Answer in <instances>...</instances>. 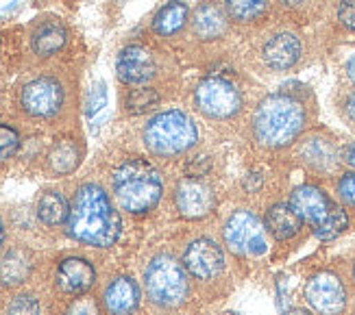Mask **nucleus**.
<instances>
[{
    "label": "nucleus",
    "mask_w": 355,
    "mask_h": 315,
    "mask_svg": "<svg viewBox=\"0 0 355 315\" xmlns=\"http://www.w3.org/2000/svg\"><path fill=\"white\" fill-rule=\"evenodd\" d=\"M120 231V215L101 185L85 183L76 189L68 215V235L72 240L94 248H110L118 242Z\"/></svg>",
    "instance_id": "nucleus-1"
},
{
    "label": "nucleus",
    "mask_w": 355,
    "mask_h": 315,
    "mask_svg": "<svg viewBox=\"0 0 355 315\" xmlns=\"http://www.w3.org/2000/svg\"><path fill=\"white\" fill-rule=\"evenodd\" d=\"M307 124L305 107L290 93H270L253 114L251 129L259 146L277 150L295 141Z\"/></svg>",
    "instance_id": "nucleus-2"
},
{
    "label": "nucleus",
    "mask_w": 355,
    "mask_h": 315,
    "mask_svg": "<svg viewBox=\"0 0 355 315\" xmlns=\"http://www.w3.org/2000/svg\"><path fill=\"white\" fill-rule=\"evenodd\" d=\"M112 187L118 207L131 215L153 211L164 192L159 170L144 159H137V156L122 161L114 170Z\"/></svg>",
    "instance_id": "nucleus-3"
},
{
    "label": "nucleus",
    "mask_w": 355,
    "mask_h": 315,
    "mask_svg": "<svg viewBox=\"0 0 355 315\" xmlns=\"http://www.w3.org/2000/svg\"><path fill=\"white\" fill-rule=\"evenodd\" d=\"M142 139L150 154L171 159V156L185 154L196 146L198 129L194 120L181 109H168L146 122Z\"/></svg>",
    "instance_id": "nucleus-4"
},
{
    "label": "nucleus",
    "mask_w": 355,
    "mask_h": 315,
    "mask_svg": "<svg viewBox=\"0 0 355 315\" xmlns=\"http://www.w3.org/2000/svg\"><path fill=\"white\" fill-rule=\"evenodd\" d=\"M144 289L155 307L177 309L190 296V274L171 252H159L144 270Z\"/></svg>",
    "instance_id": "nucleus-5"
},
{
    "label": "nucleus",
    "mask_w": 355,
    "mask_h": 315,
    "mask_svg": "<svg viewBox=\"0 0 355 315\" xmlns=\"http://www.w3.org/2000/svg\"><path fill=\"white\" fill-rule=\"evenodd\" d=\"M240 89L223 76L203 78L194 89V105L209 120H231L242 111Z\"/></svg>",
    "instance_id": "nucleus-6"
},
{
    "label": "nucleus",
    "mask_w": 355,
    "mask_h": 315,
    "mask_svg": "<svg viewBox=\"0 0 355 315\" xmlns=\"http://www.w3.org/2000/svg\"><path fill=\"white\" fill-rule=\"evenodd\" d=\"M223 237L225 246L240 257H259L268 248L264 226H261L257 215L249 209H236L227 217Z\"/></svg>",
    "instance_id": "nucleus-7"
},
{
    "label": "nucleus",
    "mask_w": 355,
    "mask_h": 315,
    "mask_svg": "<svg viewBox=\"0 0 355 315\" xmlns=\"http://www.w3.org/2000/svg\"><path fill=\"white\" fill-rule=\"evenodd\" d=\"M20 107L31 118H55L64 107V87L53 76H37L22 87Z\"/></svg>",
    "instance_id": "nucleus-8"
},
{
    "label": "nucleus",
    "mask_w": 355,
    "mask_h": 315,
    "mask_svg": "<svg viewBox=\"0 0 355 315\" xmlns=\"http://www.w3.org/2000/svg\"><path fill=\"white\" fill-rule=\"evenodd\" d=\"M183 267L196 280H216L225 272V252L209 237L190 242L181 257Z\"/></svg>",
    "instance_id": "nucleus-9"
},
{
    "label": "nucleus",
    "mask_w": 355,
    "mask_h": 315,
    "mask_svg": "<svg viewBox=\"0 0 355 315\" xmlns=\"http://www.w3.org/2000/svg\"><path fill=\"white\" fill-rule=\"evenodd\" d=\"M305 300L318 315H340L347 309V289L334 272H318L307 280Z\"/></svg>",
    "instance_id": "nucleus-10"
},
{
    "label": "nucleus",
    "mask_w": 355,
    "mask_h": 315,
    "mask_svg": "<svg viewBox=\"0 0 355 315\" xmlns=\"http://www.w3.org/2000/svg\"><path fill=\"white\" fill-rule=\"evenodd\" d=\"M159 72L157 57L142 44H131L122 48L116 61V74L125 85H146Z\"/></svg>",
    "instance_id": "nucleus-11"
},
{
    "label": "nucleus",
    "mask_w": 355,
    "mask_h": 315,
    "mask_svg": "<svg viewBox=\"0 0 355 315\" xmlns=\"http://www.w3.org/2000/svg\"><path fill=\"white\" fill-rule=\"evenodd\" d=\"M175 202L183 217L198 219L214 211V189L200 179H183L175 189Z\"/></svg>",
    "instance_id": "nucleus-12"
},
{
    "label": "nucleus",
    "mask_w": 355,
    "mask_h": 315,
    "mask_svg": "<svg viewBox=\"0 0 355 315\" xmlns=\"http://www.w3.org/2000/svg\"><path fill=\"white\" fill-rule=\"evenodd\" d=\"M290 207L297 211V215L303 219V222L312 224L316 228L329 217L336 204L327 198V194L322 192L320 187L301 185L290 194Z\"/></svg>",
    "instance_id": "nucleus-13"
},
{
    "label": "nucleus",
    "mask_w": 355,
    "mask_h": 315,
    "mask_svg": "<svg viewBox=\"0 0 355 315\" xmlns=\"http://www.w3.org/2000/svg\"><path fill=\"white\" fill-rule=\"evenodd\" d=\"M301 39L290 33V30H279V33L270 35L264 46H261V59H264L266 68L275 72H284L297 66L301 59Z\"/></svg>",
    "instance_id": "nucleus-14"
},
{
    "label": "nucleus",
    "mask_w": 355,
    "mask_h": 315,
    "mask_svg": "<svg viewBox=\"0 0 355 315\" xmlns=\"http://www.w3.org/2000/svg\"><path fill=\"white\" fill-rule=\"evenodd\" d=\"M192 35L200 42H216L227 35L229 28V18L223 3H214V0H203L198 3L196 9L192 11L190 18Z\"/></svg>",
    "instance_id": "nucleus-15"
},
{
    "label": "nucleus",
    "mask_w": 355,
    "mask_h": 315,
    "mask_svg": "<svg viewBox=\"0 0 355 315\" xmlns=\"http://www.w3.org/2000/svg\"><path fill=\"white\" fill-rule=\"evenodd\" d=\"M94 280H96V270H94V265L85 259L70 257L57 265L55 282H57L59 291H64L68 296L85 294L92 285H94Z\"/></svg>",
    "instance_id": "nucleus-16"
},
{
    "label": "nucleus",
    "mask_w": 355,
    "mask_h": 315,
    "mask_svg": "<svg viewBox=\"0 0 355 315\" xmlns=\"http://www.w3.org/2000/svg\"><path fill=\"white\" fill-rule=\"evenodd\" d=\"M140 285L131 276H118L105 287L103 303L112 315H133L140 307Z\"/></svg>",
    "instance_id": "nucleus-17"
},
{
    "label": "nucleus",
    "mask_w": 355,
    "mask_h": 315,
    "mask_svg": "<svg viewBox=\"0 0 355 315\" xmlns=\"http://www.w3.org/2000/svg\"><path fill=\"white\" fill-rule=\"evenodd\" d=\"M68 42V33L61 22L57 20H44L35 26L33 35H31V46L33 53L40 57H53L59 51H64Z\"/></svg>",
    "instance_id": "nucleus-18"
},
{
    "label": "nucleus",
    "mask_w": 355,
    "mask_h": 315,
    "mask_svg": "<svg viewBox=\"0 0 355 315\" xmlns=\"http://www.w3.org/2000/svg\"><path fill=\"white\" fill-rule=\"evenodd\" d=\"M190 20V7L183 3V0H171L168 5H164L155 18H153V33L159 37H173L185 28Z\"/></svg>",
    "instance_id": "nucleus-19"
},
{
    "label": "nucleus",
    "mask_w": 355,
    "mask_h": 315,
    "mask_svg": "<svg viewBox=\"0 0 355 315\" xmlns=\"http://www.w3.org/2000/svg\"><path fill=\"white\" fill-rule=\"evenodd\" d=\"M303 219L297 215V211L290 207V202H277L266 211V228L275 240L286 242L292 240L301 231Z\"/></svg>",
    "instance_id": "nucleus-20"
},
{
    "label": "nucleus",
    "mask_w": 355,
    "mask_h": 315,
    "mask_svg": "<svg viewBox=\"0 0 355 315\" xmlns=\"http://www.w3.org/2000/svg\"><path fill=\"white\" fill-rule=\"evenodd\" d=\"M31 274V257L28 252L13 248L0 259V282L7 287L22 285Z\"/></svg>",
    "instance_id": "nucleus-21"
},
{
    "label": "nucleus",
    "mask_w": 355,
    "mask_h": 315,
    "mask_svg": "<svg viewBox=\"0 0 355 315\" xmlns=\"http://www.w3.org/2000/svg\"><path fill=\"white\" fill-rule=\"evenodd\" d=\"M70 215V204L66 200V196L57 192V189H51V192H44L37 200V217L42 219V224L46 226H61L64 222H68Z\"/></svg>",
    "instance_id": "nucleus-22"
},
{
    "label": "nucleus",
    "mask_w": 355,
    "mask_h": 315,
    "mask_svg": "<svg viewBox=\"0 0 355 315\" xmlns=\"http://www.w3.org/2000/svg\"><path fill=\"white\" fill-rule=\"evenodd\" d=\"M301 159L310 168L325 172L336 165V148L325 137H310L301 146Z\"/></svg>",
    "instance_id": "nucleus-23"
},
{
    "label": "nucleus",
    "mask_w": 355,
    "mask_h": 315,
    "mask_svg": "<svg viewBox=\"0 0 355 315\" xmlns=\"http://www.w3.org/2000/svg\"><path fill=\"white\" fill-rule=\"evenodd\" d=\"M227 18L238 24H253L268 13L270 0H223Z\"/></svg>",
    "instance_id": "nucleus-24"
},
{
    "label": "nucleus",
    "mask_w": 355,
    "mask_h": 315,
    "mask_svg": "<svg viewBox=\"0 0 355 315\" xmlns=\"http://www.w3.org/2000/svg\"><path fill=\"white\" fill-rule=\"evenodd\" d=\"M81 163V150L72 139H61L51 148L49 154V168L55 174H70Z\"/></svg>",
    "instance_id": "nucleus-25"
},
{
    "label": "nucleus",
    "mask_w": 355,
    "mask_h": 315,
    "mask_svg": "<svg viewBox=\"0 0 355 315\" xmlns=\"http://www.w3.org/2000/svg\"><path fill=\"white\" fill-rule=\"evenodd\" d=\"M162 96L157 89L153 87H137V89H131L129 96L125 98V107L127 111L133 114V116H140V114H146L150 109H155L159 105Z\"/></svg>",
    "instance_id": "nucleus-26"
},
{
    "label": "nucleus",
    "mask_w": 355,
    "mask_h": 315,
    "mask_svg": "<svg viewBox=\"0 0 355 315\" xmlns=\"http://www.w3.org/2000/svg\"><path fill=\"white\" fill-rule=\"evenodd\" d=\"M347 228H349V215H347V211L340 209V207H334L329 217L320 226H316L314 233H316L318 240L329 242V240H336L338 235H343Z\"/></svg>",
    "instance_id": "nucleus-27"
},
{
    "label": "nucleus",
    "mask_w": 355,
    "mask_h": 315,
    "mask_svg": "<svg viewBox=\"0 0 355 315\" xmlns=\"http://www.w3.org/2000/svg\"><path fill=\"white\" fill-rule=\"evenodd\" d=\"M20 148V135L15 129L7 124H0V161H7L18 152Z\"/></svg>",
    "instance_id": "nucleus-28"
},
{
    "label": "nucleus",
    "mask_w": 355,
    "mask_h": 315,
    "mask_svg": "<svg viewBox=\"0 0 355 315\" xmlns=\"http://www.w3.org/2000/svg\"><path fill=\"white\" fill-rule=\"evenodd\" d=\"M40 303L35 296L31 294H20L15 296L7 307V315H40Z\"/></svg>",
    "instance_id": "nucleus-29"
},
{
    "label": "nucleus",
    "mask_w": 355,
    "mask_h": 315,
    "mask_svg": "<svg viewBox=\"0 0 355 315\" xmlns=\"http://www.w3.org/2000/svg\"><path fill=\"white\" fill-rule=\"evenodd\" d=\"M336 192L347 207L355 209V172H347V174L340 177V181L336 185Z\"/></svg>",
    "instance_id": "nucleus-30"
},
{
    "label": "nucleus",
    "mask_w": 355,
    "mask_h": 315,
    "mask_svg": "<svg viewBox=\"0 0 355 315\" xmlns=\"http://www.w3.org/2000/svg\"><path fill=\"white\" fill-rule=\"evenodd\" d=\"M105 105H107V89H105L103 83H98V85L92 87V91H89L87 105H85V114L87 116H94V114L101 111Z\"/></svg>",
    "instance_id": "nucleus-31"
},
{
    "label": "nucleus",
    "mask_w": 355,
    "mask_h": 315,
    "mask_svg": "<svg viewBox=\"0 0 355 315\" xmlns=\"http://www.w3.org/2000/svg\"><path fill=\"white\" fill-rule=\"evenodd\" d=\"M338 20L349 30H355V0H340L338 5Z\"/></svg>",
    "instance_id": "nucleus-32"
},
{
    "label": "nucleus",
    "mask_w": 355,
    "mask_h": 315,
    "mask_svg": "<svg viewBox=\"0 0 355 315\" xmlns=\"http://www.w3.org/2000/svg\"><path fill=\"white\" fill-rule=\"evenodd\" d=\"M64 315H98V305L92 298H79L68 307Z\"/></svg>",
    "instance_id": "nucleus-33"
},
{
    "label": "nucleus",
    "mask_w": 355,
    "mask_h": 315,
    "mask_svg": "<svg viewBox=\"0 0 355 315\" xmlns=\"http://www.w3.org/2000/svg\"><path fill=\"white\" fill-rule=\"evenodd\" d=\"M340 159L349 165V168H355V141L347 144L343 150H340Z\"/></svg>",
    "instance_id": "nucleus-34"
},
{
    "label": "nucleus",
    "mask_w": 355,
    "mask_h": 315,
    "mask_svg": "<svg viewBox=\"0 0 355 315\" xmlns=\"http://www.w3.org/2000/svg\"><path fill=\"white\" fill-rule=\"evenodd\" d=\"M345 116L349 118L351 124H355V91H351L345 100Z\"/></svg>",
    "instance_id": "nucleus-35"
},
{
    "label": "nucleus",
    "mask_w": 355,
    "mask_h": 315,
    "mask_svg": "<svg viewBox=\"0 0 355 315\" xmlns=\"http://www.w3.org/2000/svg\"><path fill=\"white\" fill-rule=\"evenodd\" d=\"M282 7H286V9H303L310 0H277Z\"/></svg>",
    "instance_id": "nucleus-36"
},
{
    "label": "nucleus",
    "mask_w": 355,
    "mask_h": 315,
    "mask_svg": "<svg viewBox=\"0 0 355 315\" xmlns=\"http://www.w3.org/2000/svg\"><path fill=\"white\" fill-rule=\"evenodd\" d=\"M347 74H349V78L355 83V55L347 61Z\"/></svg>",
    "instance_id": "nucleus-37"
},
{
    "label": "nucleus",
    "mask_w": 355,
    "mask_h": 315,
    "mask_svg": "<svg viewBox=\"0 0 355 315\" xmlns=\"http://www.w3.org/2000/svg\"><path fill=\"white\" fill-rule=\"evenodd\" d=\"M284 315H312L310 311H305V309H292V311H288V313H284Z\"/></svg>",
    "instance_id": "nucleus-38"
},
{
    "label": "nucleus",
    "mask_w": 355,
    "mask_h": 315,
    "mask_svg": "<svg viewBox=\"0 0 355 315\" xmlns=\"http://www.w3.org/2000/svg\"><path fill=\"white\" fill-rule=\"evenodd\" d=\"M3 244H5V224L0 219V250H3Z\"/></svg>",
    "instance_id": "nucleus-39"
},
{
    "label": "nucleus",
    "mask_w": 355,
    "mask_h": 315,
    "mask_svg": "<svg viewBox=\"0 0 355 315\" xmlns=\"http://www.w3.org/2000/svg\"><path fill=\"white\" fill-rule=\"evenodd\" d=\"M353 280H355V265H353Z\"/></svg>",
    "instance_id": "nucleus-40"
}]
</instances>
